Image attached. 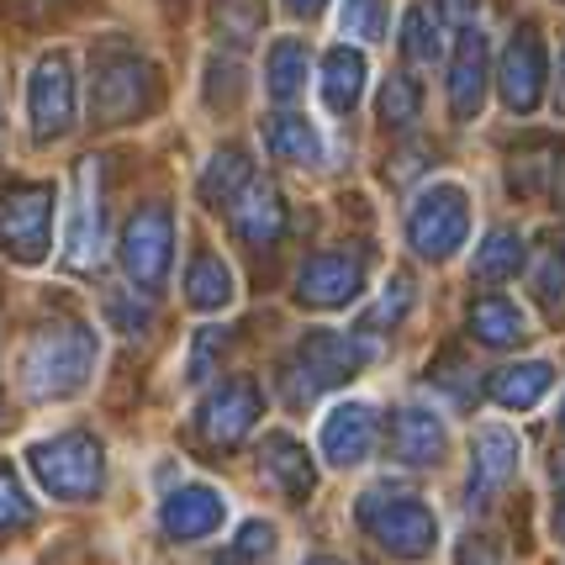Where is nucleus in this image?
<instances>
[{
    "label": "nucleus",
    "mask_w": 565,
    "mask_h": 565,
    "mask_svg": "<svg viewBox=\"0 0 565 565\" xmlns=\"http://www.w3.org/2000/svg\"><path fill=\"white\" fill-rule=\"evenodd\" d=\"M90 370H96V333L85 322L58 318L32 333L22 360V381L38 402H64V396H74L90 381Z\"/></svg>",
    "instance_id": "nucleus-1"
},
{
    "label": "nucleus",
    "mask_w": 565,
    "mask_h": 565,
    "mask_svg": "<svg viewBox=\"0 0 565 565\" xmlns=\"http://www.w3.org/2000/svg\"><path fill=\"white\" fill-rule=\"evenodd\" d=\"M159 100V79L143 53H132L127 43H100L90 53V117L100 127L138 122L153 111Z\"/></svg>",
    "instance_id": "nucleus-2"
},
{
    "label": "nucleus",
    "mask_w": 565,
    "mask_h": 565,
    "mask_svg": "<svg viewBox=\"0 0 565 565\" xmlns=\"http://www.w3.org/2000/svg\"><path fill=\"white\" fill-rule=\"evenodd\" d=\"M26 466L38 476V487L58 502H90L106 481V455H100V439L85 434V428H70V434H53V439H38L26 449Z\"/></svg>",
    "instance_id": "nucleus-3"
},
{
    "label": "nucleus",
    "mask_w": 565,
    "mask_h": 565,
    "mask_svg": "<svg viewBox=\"0 0 565 565\" xmlns=\"http://www.w3.org/2000/svg\"><path fill=\"white\" fill-rule=\"evenodd\" d=\"M354 518H360V529L370 540L381 544L386 555H396V561H423L434 550V540H439V518L428 513L418 497L402 492H365Z\"/></svg>",
    "instance_id": "nucleus-4"
},
{
    "label": "nucleus",
    "mask_w": 565,
    "mask_h": 565,
    "mask_svg": "<svg viewBox=\"0 0 565 565\" xmlns=\"http://www.w3.org/2000/svg\"><path fill=\"white\" fill-rule=\"evenodd\" d=\"M370 339H354V333H333V328H318L296 344V360H291V402H312L318 392L328 386H344L354 381L360 370L370 365Z\"/></svg>",
    "instance_id": "nucleus-5"
},
{
    "label": "nucleus",
    "mask_w": 565,
    "mask_h": 565,
    "mask_svg": "<svg viewBox=\"0 0 565 565\" xmlns=\"http://www.w3.org/2000/svg\"><path fill=\"white\" fill-rule=\"evenodd\" d=\"M53 185L32 180V185H6L0 191V248L22 265H38L53 244Z\"/></svg>",
    "instance_id": "nucleus-6"
},
{
    "label": "nucleus",
    "mask_w": 565,
    "mask_h": 565,
    "mask_svg": "<svg viewBox=\"0 0 565 565\" xmlns=\"http://www.w3.org/2000/svg\"><path fill=\"white\" fill-rule=\"evenodd\" d=\"M470 233V201L460 185H428L407 212V244L423 259H449Z\"/></svg>",
    "instance_id": "nucleus-7"
},
{
    "label": "nucleus",
    "mask_w": 565,
    "mask_h": 565,
    "mask_svg": "<svg viewBox=\"0 0 565 565\" xmlns=\"http://www.w3.org/2000/svg\"><path fill=\"white\" fill-rule=\"evenodd\" d=\"M170 248H174V222H170V206H159V201H148L138 206L122 227V270L127 280L138 286V291H159L164 286V275H170Z\"/></svg>",
    "instance_id": "nucleus-8"
},
{
    "label": "nucleus",
    "mask_w": 565,
    "mask_h": 565,
    "mask_svg": "<svg viewBox=\"0 0 565 565\" xmlns=\"http://www.w3.org/2000/svg\"><path fill=\"white\" fill-rule=\"evenodd\" d=\"M64 259L70 270H96L106 259V185H100V159H79L74 170V206L70 233H64Z\"/></svg>",
    "instance_id": "nucleus-9"
},
{
    "label": "nucleus",
    "mask_w": 565,
    "mask_h": 565,
    "mask_svg": "<svg viewBox=\"0 0 565 565\" xmlns=\"http://www.w3.org/2000/svg\"><path fill=\"white\" fill-rule=\"evenodd\" d=\"M259 413H265V392H259V381L238 375V381H222L217 392L201 402L196 434L212 444V449H233L238 439H248V434H254Z\"/></svg>",
    "instance_id": "nucleus-10"
},
{
    "label": "nucleus",
    "mask_w": 565,
    "mask_h": 565,
    "mask_svg": "<svg viewBox=\"0 0 565 565\" xmlns=\"http://www.w3.org/2000/svg\"><path fill=\"white\" fill-rule=\"evenodd\" d=\"M26 111H32V138L53 143L74 127V70L64 53H43L32 85H26Z\"/></svg>",
    "instance_id": "nucleus-11"
},
{
    "label": "nucleus",
    "mask_w": 565,
    "mask_h": 565,
    "mask_svg": "<svg viewBox=\"0 0 565 565\" xmlns=\"http://www.w3.org/2000/svg\"><path fill=\"white\" fill-rule=\"evenodd\" d=\"M497 85H502V100L513 111H534L544 100V43L540 26H518L513 43L502 49V70H497Z\"/></svg>",
    "instance_id": "nucleus-12"
},
{
    "label": "nucleus",
    "mask_w": 565,
    "mask_h": 565,
    "mask_svg": "<svg viewBox=\"0 0 565 565\" xmlns=\"http://www.w3.org/2000/svg\"><path fill=\"white\" fill-rule=\"evenodd\" d=\"M365 291V265L360 254H312L301 275H296V296L307 307H349L354 296Z\"/></svg>",
    "instance_id": "nucleus-13"
},
{
    "label": "nucleus",
    "mask_w": 565,
    "mask_h": 565,
    "mask_svg": "<svg viewBox=\"0 0 565 565\" xmlns=\"http://www.w3.org/2000/svg\"><path fill=\"white\" fill-rule=\"evenodd\" d=\"M518 476V434L513 428H481L470 449V508H487Z\"/></svg>",
    "instance_id": "nucleus-14"
},
{
    "label": "nucleus",
    "mask_w": 565,
    "mask_h": 565,
    "mask_svg": "<svg viewBox=\"0 0 565 565\" xmlns=\"http://www.w3.org/2000/svg\"><path fill=\"white\" fill-rule=\"evenodd\" d=\"M487 100V38L481 26H460V43H455V58H449V111L470 122Z\"/></svg>",
    "instance_id": "nucleus-15"
},
{
    "label": "nucleus",
    "mask_w": 565,
    "mask_h": 565,
    "mask_svg": "<svg viewBox=\"0 0 565 565\" xmlns=\"http://www.w3.org/2000/svg\"><path fill=\"white\" fill-rule=\"evenodd\" d=\"M227 217H233V233L248 248H270L286 233V206H280V191H275L270 180H248L244 191H238V201L227 206Z\"/></svg>",
    "instance_id": "nucleus-16"
},
{
    "label": "nucleus",
    "mask_w": 565,
    "mask_h": 565,
    "mask_svg": "<svg viewBox=\"0 0 565 565\" xmlns=\"http://www.w3.org/2000/svg\"><path fill=\"white\" fill-rule=\"evenodd\" d=\"M370 449H375V407L349 402V407H333L322 418V455H328V466L349 470L360 460H370Z\"/></svg>",
    "instance_id": "nucleus-17"
},
{
    "label": "nucleus",
    "mask_w": 565,
    "mask_h": 565,
    "mask_svg": "<svg viewBox=\"0 0 565 565\" xmlns=\"http://www.w3.org/2000/svg\"><path fill=\"white\" fill-rule=\"evenodd\" d=\"M222 518H227V502L212 487H180L159 508V523H164L170 540H206L222 529Z\"/></svg>",
    "instance_id": "nucleus-18"
},
{
    "label": "nucleus",
    "mask_w": 565,
    "mask_h": 565,
    "mask_svg": "<svg viewBox=\"0 0 565 565\" xmlns=\"http://www.w3.org/2000/svg\"><path fill=\"white\" fill-rule=\"evenodd\" d=\"M259 460H265V476H270L275 487L291 497V502H307V497H312V487H318V470H312V460H307V444H296L291 434H265Z\"/></svg>",
    "instance_id": "nucleus-19"
},
{
    "label": "nucleus",
    "mask_w": 565,
    "mask_h": 565,
    "mask_svg": "<svg viewBox=\"0 0 565 565\" xmlns=\"http://www.w3.org/2000/svg\"><path fill=\"white\" fill-rule=\"evenodd\" d=\"M392 455L402 466H439L444 455V423L423 407H402L392 418Z\"/></svg>",
    "instance_id": "nucleus-20"
},
{
    "label": "nucleus",
    "mask_w": 565,
    "mask_h": 565,
    "mask_svg": "<svg viewBox=\"0 0 565 565\" xmlns=\"http://www.w3.org/2000/svg\"><path fill=\"white\" fill-rule=\"evenodd\" d=\"M565 180V148L561 143H523L513 153V170H508V185H513L518 196H544V191H561Z\"/></svg>",
    "instance_id": "nucleus-21"
},
{
    "label": "nucleus",
    "mask_w": 565,
    "mask_h": 565,
    "mask_svg": "<svg viewBox=\"0 0 565 565\" xmlns=\"http://www.w3.org/2000/svg\"><path fill=\"white\" fill-rule=\"evenodd\" d=\"M365 90V53L339 43V49H328L322 58V100H328V111H354V100Z\"/></svg>",
    "instance_id": "nucleus-22"
},
{
    "label": "nucleus",
    "mask_w": 565,
    "mask_h": 565,
    "mask_svg": "<svg viewBox=\"0 0 565 565\" xmlns=\"http://www.w3.org/2000/svg\"><path fill=\"white\" fill-rule=\"evenodd\" d=\"M555 386V370L544 365V360H523V365H508L492 375V402L497 407H513V413H529L534 402H540L544 392Z\"/></svg>",
    "instance_id": "nucleus-23"
},
{
    "label": "nucleus",
    "mask_w": 565,
    "mask_h": 565,
    "mask_svg": "<svg viewBox=\"0 0 565 565\" xmlns=\"http://www.w3.org/2000/svg\"><path fill=\"white\" fill-rule=\"evenodd\" d=\"M523 259H529V244H523V233L518 227H492L487 233V244L476 248V280L481 286H502V280H513L523 270Z\"/></svg>",
    "instance_id": "nucleus-24"
},
{
    "label": "nucleus",
    "mask_w": 565,
    "mask_h": 565,
    "mask_svg": "<svg viewBox=\"0 0 565 565\" xmlns=\"http://www.w3.org/2000/svg\"><path fill=\"white\" fill-rule=\"evenodd\" d=\"M265 148H270L280 164H318L322 159L318 127L307 122V117H291V111H280V117L265 122Z\"/></svg>",
    "instance_id": "nucleus-25"
},
{
    "label": "nucleus",
    "mask_w": 565,
    "mask_h": 565,
    "mask_svg": "<svg viewBox=\"0 0 565 565\" xmlns=\"http://www.w3.org/2000/svg\"><path fill=\"white\" fill-rule=\"evenodd\" d=\"M248 180H254V164H248L244 148H222V153H212V164L201 174V201L217 206V212H227Z\"/></svg>",
    "instance_id": "nucleus-26"
},
{
    "label": "nucleus",
    "mask_w": 565,
    "mask_h": 565,
    "mask_svg": "<svg viewBox=\"0 0 565 565\" xmlns=\"http://www.w3.org/2000/svg\"><path fill=\"white\" fill-rule=\"evenodd\" d=\"M523 328H529V322H523V312H518L508 296H481V301L470 307V333H476L481 344H492V349L523 344V339H529Z\"/></svg>",
    "instance_id": "nucleus-27"
},
{
    "label": "nucleus",
    "mask_w": 565,
    "mask_h": 565,
    "mask_svg": "<svg viewBox=\"0 0 565 565\" xmlns=\"http://www.w3.org/2000/svg\"><path fill=\"white\" fill-rule=\"evenodd\" d=\"M307 74H312V49L301 38H280L270 49V64H265V79H270L275 100H296L307 90Z\"/></svg>",
    "instance_id": "nucleus-28"
},
{
    "label": "nucleus",
    "mask_w": 565,
    "mask_h": 565,
    "mask_svg": "<svg viewBox=\"0 0 565 565\" xmlns=\"http://www.w3.org/2000/svg\"><path fill=\"white\" fill-rule=\"evenodd\" d=\"M185 296L196 312H217L233 301V270L222 265L217 254H196L191 259V275H185Z\"/></svg>",
    "instance_id": "nucleus-29"
},
{
    "label": "nucleus",
    "mask_w": 565,
    "mask_h": 565,
    "mask_svg": "<svg viewBox=\"0 0 565 565\" xmlns=\"http://www.w3.org/2000/svg\"><path fill=\"white\" fill-rule=\"evenodd\" d=\"M402 53H407L413 64L444 58V17L434 6H413V11H407V22H402Z\"/></svg>",
    "instance_id": "nucleus-30"
},
{
    "label": "nucleus",
    "mask_w": 565,
    "mask_h": 565,
    "mask_svg": "<svg viewBox=\"0 0 565 565\" xmlns=\"http://www.w3.org/2000/svg\"><path fill=\"white\" fill-rule=\"evenodd\" d=\"M534 296H540L544 318L561 322L565 318V238H555V244L540 254V270H534Z\"/></svg>",
    "instance_id": "nucleus-31"
},
{
    "label": "nucleus",
    "mask_w": 565,
    "mask_h": 565,
    "mask_svg": "<svg viewBox=\"0 0 565 565\" xmlns=\"http://www.w3.org/2000/svg\"><path fill=\"white\" fill-rule=\"evenodd\" d=\"M32 518H38V502L26 497L17 466H0V540L26 534V529H32Z\"/></svg>",
    "instance_id": "nucleus-32"
},
{
    "label": "nucleus",
    "mask_w": 565,
    "mask_h": 565,
    "mask_svg": "<svg viewBox=\"0 0 565 565\" xmlns=\"http://www.w3.org/2000/svg\"><path fill=\"white\" fill-rule=\"evenodd\" d=\"M270 561H275V529L254 518V523H244V529H238V540L227 544L212 565H270Z\"/></svg>",
    "instance_id": "nucleus-33"
},
{
    "label": "nucleus",
    "mask_w": 565,
    "mask_h": 565,
    "mask_svg": "<svg viewBox=\"0 0 565 565\" xmlns=\"http://www.w3.org/2000/svg\"><path fill=\"white\" fill-rule=\"evenodd\" d=\"M418 106H423V96H418V85L407 79V74H392L386 85H381V122L386 127H413L418 122Z\"/></svg>",
    "instance_id": "nucleus-34"
},
{
    "label": "nucleus",
    "mask_w": 565,
    "mask_h": 565,
    "mask_svg": "<svg viewBox=\"0 0 565 565\" xmlns=\"http://www.w3.org/2000/svg\"><path fill=\"white\" fill-rule=\"evenodd\" d=\"M428 375H434V386H444V392L455 396L460 407H466V402H476V370L466 365V354H460V349H444Z\"/></svg>",
    "instance_id": "nucleus-35"
},
{
    "label": "nucleus",
    "mask_w": 565,
    "mask_h": 565,
    "mask_svg": "<svg viewBox=\"0 0 565 565\" xmlns=\"http://www.w3.org/2000/svg\"><path fill=\"white\" fill-rule=\"evenodd\" d=\"M259 0H217V32L227 38V43H238L244 49L248 38L259 32Z\"/></svg>",
    "instance_id": "nucleus-36"
},
{
    "label": "nucleus",
    "mask_w": 565,
    "mask_h": 565,
    "mask_svg": "<svg viewBox=\"0 0 565 565\" xmlns=\"http://www.w3.org/2000/svg\"><path fill=\"white\" fill-rule=\"evenodd\" d=\"M344 38H365L375 43L381 32H386V17H381V0H344Z\"/></svg>",
    "instance_id": "nucleus-37"
},
{
    "label": "nucleus",
    "mask_w": 565,
    "mask_h": 565,
    "mask_svg": "<svg viewBox=\"0 0 565 565\" xmlns=\"http://www.w3.org/2000/svg\"><path fill=\"white\" fill-rule=\"evenodd\" d=\"M407 307H413V280H407V275H396L392 286H386V296H381V307L365 318V333L370 328H386V322L396 328V322L407 318Z\"/></svg>",
    "instance_id": "nucleus-38"
},
{
    "label": "nucleus",
    "mask_w": 565,
    "mask_h": 565,
    "mask_svg": "<svg viewBox=\"0 0 565 565\" xmlns=\"http://www.w3.org/2000/svg\"><path fill=\"white\" fill-rule=\"evenodd\" d=\"M106 312H111V322L122 328L127 339H138V333L148 328V322H153V312H148V301H138V307H127V296H122V291H111V296H106Z\"/></svg>",
    "instance_id": "nucleus-39"
},
{
    "label": "nucleus",
    "mask_w": 565,
    "mask_h": 565,
    "mask_svg": "<svg viewBox=\"0 0 565 565\" xmlns=\"http://www.w3.org/2000/svg\"><path fill=\"white\" fill-rule=\"evenodd\" d=\"M455 565H502V550H497L492 534H466L455 550Z\"/></svg>",
    "instance_id": "nucleus-40"
},
{
    "label": "nucleus",
    "mask_w": 565,
    "mask_h": 565,
    "mask_svg": "<svg viewBox=\"0 0 565 565\" xmlns=\"http://www.w3.org/2000/svg\"><path fill=\"white\" fill-rule=\"evenodd\" d=\"M217 349H222V328H201V339H196V354H191V381H206L212 375V360H217Z\"/></svg>",
    "instance_id": "nucleus-41"
},
{
    "label": "nucleus",
    "mask_w": 565,
    "mask_h": 565,
    "mask_svg": "<svg viewBox=\"0 0 565 565\" xmlns=\"http://www.w3.org/2000/svg\"><path fill=\"white\" fill-rule=\"evenodd\" d=\"M444 11L455 17L460 26H476V11H470V0H444Z\"/></svg>",
    "instance_id": "nucleus-42"
},
{
    "label": "nucleus",
    "mask_w": 565,
    "mask_h": 565,
    "mask_svg": "<svg viewBox=\"0 0 565 565\" xmlns=\"http://www.w3.org/2000/svg\"><path fill=\"white\" fill-rule=\"evenodd\" d=\"M286 6H291L296 17H318V11L328 6V0H286Z\"/></svg>",
    "instance_id": "nucleus-43"
},
{
    "label": "nucleus",
    "mask_w": 565,
    "mask_h": 565,
    "mask_svg": "<svg viewBox=\"0 0 565 565\" xmlns=\"http://www.w3.org/2000/svg\"><path fill=\"white\" fill-rule=\"evenodd\" d=\"M555 534L565 540V487H561V502H555Z\"/></svg>",
    "instance_id": "nucleus-44"
},
{
    "label": "nucleus",
    "mask_w": 565,
    "mask_h": 565,
    "mask_svg": "<svg viewBox=\"0 0 565 565\" xmlns=\"http://www.w3.org/2000/svg\"><path fill=\"white\" fill-rule=\"evenodd\" d=\"M307 565H344V561H333V555H318V561H307Z\"/></svg>",
    "instance_id": "nucleus-45"
},
{
    "label": "nucleus",
    "mask_w": 565,
    "mask_h": 565,
    "mask_svg": "<svg viewBox=\"0 0 565 565\" xmlns=\"http://www.w3.org/2000/svg\"><path fill=\"white\" fill-rule=\"evenodd\" d=\"M561 79H565V49H561Z\"/></svg>",
    "instance_id": "nucleus-46"
},
{
    "label": "nucleus",
    "mask_w": 565,
    "mask_h": 565,
    "mask_svg": "<svg viewBox=\"0 0 565 565\" xmlns=\"http://www.w3.org/2000/svg\"><path fill=\"white\" fill-rule=\"evenodd\" d=\"M561 428H565V402H561Z\"/></svg>",
    "instance_id": "nucleus-47"
}]
</instances>
